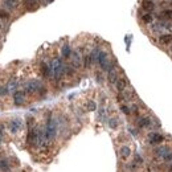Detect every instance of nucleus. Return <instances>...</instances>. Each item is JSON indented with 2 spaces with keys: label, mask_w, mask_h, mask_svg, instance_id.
<instances>
[{
  "label": "nucleus",
  "mask_w": 172,
  "mask_h": 172,
  "mask_svg": "<svg viewBox=\"0 0 172 172\" xmlns=\"http://www.w3.org/2000/svg\"><path fill=\"white\" fill-rule=\"evenodd\" d=\"M82 57L81 56V53L78 51H73L71 52V56H70V60H71V65H73V68L76 69H78L82 66Z\"/></svg>",
  "instance_id": "423d86ee"
},
{
  "label": "nucleus",
  "mask_w": 172,
  "mask_h": 172,
  "mask_svg": "<svg viewBox=\"0 0 172 172\" xmlns=\"http://www.w3.org/2000/svg\"><path fill=\"white\" fill-rule=\"evenodd\" d=\"M7 87H8V90H9V91H13V93H15V91H16V89H17V82L13 81V80H12V81H9V84H8Z\"/></svg>",
  "instance_id": "a878e982"
},
{
  "label": "nucleus",
  "mask_w": 172,
  "mask_h": 172,
  "mask_svg": "<svg viewBox=\"0 0 172 172\" xmlns=\"http://www.w3.org/2000/svg\"><path fill=\"white\" fill-rule=\"evenodd\" d=\"M168 152H171V148L168 146H156V148L154 150V154L156 158H164L165 155H167Z\"/></svg>",
  "instance_id": "9d476101"
},
{
  "label": "nucleus",
  "mask_w": 172,
  "mask_h": 172,
  "mask_svg": "<svg viewBox=\"0 0 172 172\" xmlns=\"http://www.w3.org/2000/svg\"><path fill=\"white\" fill-rule=\"evenodd\" d=\"M42 86H44L42 82L38 80L27 81L24 84V93L25 94H36V93H38V90H40Z\"/></svg>",
  "instance_id": "20e7f679"
},
{
  "label": "nucleus",
  "mask_w": 172,
  "mask_h": 172,
  "mask_svg": "<svg viewBox=\"0 0 172 172\" xmlns=\"http://www.w3.org/2000/svg\"><path fill=\"white\" fill-rule=\"evenodd\" d=\"M19 5V0H4V7L8 9H15Z\"/></svg>",
  "instance_id": "a211bd4d"
},
{
  "label": "nucleus",
  "mask_w": 172,
  "mask_h": 172,
  "mask_svg": "<svg viewBox=\"0 0 172 172\" xmlns=\"http://www.w3.org/2000/svg\"><path fill=\"white\" fill-rule=\"evenodd\" d=\"M45 2H47V3H51V2H53V0H45Z\"/></svg>",
  "instance_id": "72a5a7b5"
},
{
  "label": "nucleus",
  "mask_w": 172,
  "mask_h": 172,
  "mask_svg": "<svg viewBox=\"0 0 172 172\" xmlns=\"http://www.w3.org/2000/svg\"><path fill=\"white\" fill-rule=\"evenodd\" d=\"M118 125H119V122H118L116 118H110L109 119V127H110V129H116Z\"/></svg>",
  "instance_id": "393cba45"
},
{
  "label": "nucleus",
  "mask_w": 172,
  "mask_h": 172,
  "mask_svg": "<svg viewBox=\"0 0 172 172\" xmlns=\"http://www.w3.org/2000/svg\"><path fill=\"white\" fill-rule=\"evenodd\" d=\"M142 20H143V23H146V24H150L152 21V15L151 13H144L142 16Z\"/></svg>",
  "instance_id": "bb28decb"
},
{
  "label": "nucleus",
  "mask_w": 172,
  "mask_h": 172,
  "mask_svg": "<svg viewBox=\"0 0 172 172\" xmlns=\"http://www.w3.org/2000/svg\"><path fill=\"white\" fill-rule=\"evenodd\" d=\"M97 64L99 65V68H101L103 71H109L111 68H114V64L110 61L107 52H105V51L99 52L98 58H97Z\"/></svg>",
  "instance_id": "7ed1b4c3"
},
{
  "label": "nucleus",
  "mask_w": 172,
  "mask_h": 172,
  "mask_svg": "<svg viewBox=\"0 0 172 172\" xmlns=\"http://www.w3.org/2000/svg\"><path fill=\"white\" fill-rule=\"evenodd\" d=\"M57 131H58V119L53 118V116H49L47 120V125L44 127V132H45V138L48 143H51L56 139Z\"/></svg>",
  "instance_id": "f257e3e1"
},
{
  "label": "nucleus",
  "mask_w": 172,
  "mask_h": 172,
  "mask_svg": "<svg viewBox=\"0 0 172 172\" xmlns=\"http://www.w3.org/2000/svg\"><path fill=\"white\" fill-rule=\"evenodd\" d=\"M120 111L123 113V114H126V115H130V114H131L130 107H129V106H126V105H122V106H120Z\"/></svg>",
  "instance_id": "c85d7f7f"
},
{
  "label": "nucleus",
  "mask_w": 172,
  "mask_h": 172,
  "mask_svg": "<svg viewBox=\"0 0 172 172\" xmlns=\"http://www.w3.org/2000/svg\"><path fill=\"white\" fill-rule=\"evenodd\" d=\"M51 66H52V71H53V78L57 82L65 76V64L61 57H54L51 61Z\"/></svg>",
  "instance_id": "f03ea898"
},
{
  "label": "nucleus",
  "mask_w": 172,
  "mask_h": 172,
  "mask_svg": "<svg viewBox=\"0 0 172 172\" xmlns=\"http://www.w3.org/2000/svg\"><path fill=\"white\" fill-rule=\"evenodd\" d=\"M0 28H2V23H0Z\"/></svg>",
  "instance_id": "f704fd0d"
},
{
  "label": "nucleus",
  "mask_w": 172,
  "mask_h": 172,
  "mask_svg": "<svg viewBox=\"0 0 172 172\" xmlns=\"http://www.w3.org/2000/svg\"><path fill=\"white\" fill-rule=\"evenodd\" d=\"M13 103L16 106H21L25 103V93L21 90H16L13 93Z\"/></svg>",
  "instance_id": "1a4fd4ad"
},
{
  "label": "nucleus",
  "mask_w": 172,
  "mask_h": 172,
  "mask_svg": "<svg viewBox=\"0 0 172 172\" xmlns=\"http://www.w3.org/2000/svg\"><path fill=\"white\" fill-rule=\"evenodd\" d=\"M159 19H172V11H163L162 13H160V16H159Z\"/></svg>",
  "instance_id": "4be33fe9"
},
{
  "label": "nucleus",
  "mask_w": 172,
  "mask_h": 172,
  "mask_svg": "<svg viewBox=\"0 0 172 172\" xmlns=\"http://www.w3.org/2000/svg\"><path fill=\"white\" fill-rule=\"evenodd\" d=\"M163 160L165 163H170V164H172V151L171 152H168L167 155H165V156L163 158Z\"/></svg>",
  "instance_id": "7c9ffc66"
},
{
  "label": "nucleus",
  "mask_w": 172,
  "mask_h": 172,
  "mask_svg": "<svg viewBox=\"0 0 172 172\" xmlns=\"http://www.w3.org/2000/svg\"><path fill=\"white\" fill-rule=\"evenodd\" d=\"M127 85H129V82H127V80L123 77V78H118V81H116V84H115V87L119 93H123L126 90Z\"/></svg>",
  "instance_id": "f8f14e48"
},
{
  "label": "nucleus",
  "mask_w": 172,
  "mask_h": 172,
  "mask_svg": "<svg viewBox=\"0 0 172 172\" xmlns=\"http://www.w3.org/2000/svg\"><path fill=\"white\" fill-rule=\"evenodd\" d=\"M0 168L4 171H9V164L7 160H2V162H0Z\"/></svg>",
  "instance_id": "c756f323"
},
{
  "label": "nucleus",
  "mask_w": 172,
  "mask_h": 172,
  "mask_svg": "<svg viewBox=\"0 0 172 172\" xmlns=\"http://www.w3.org/2000/svg\"><path fill=\"white\" fill-rule=\"evenodd\" d=\"M118 78H119V77H118V71H116L115 66H114V68H111L107 71V81H109V84L114 85V84H116Z\"/></svg>",
  "instance_id": "9b49d317"
},
{
  "label": "nucleus",
  "mask_w": 172,
  "mask_h": 172,
  "mask_svg": "<svg viewBox=\"0 0 172 172\" xmlns=\"http://www.w3.org/2000/svg\"><path fill=\"white\" fill-rule=\"evenodd\" d=\"M119 154H120V156L123 159H127L131 155V148L129 146H122L120 150H119Z\"/></svg>",
  "instance_id": "dca6fc26"
},
{
  "label": "nucleus",
  "mask_w": 172,
  "mask_h": 172,
  "mask_svg": "<svg viewBox=\"0 0 172 172\" xmlns=\"http://www.w3.org/2000/svg\"><path fill=\"white\" fill-rule=\"evenodd\" d=\"M171 41H172V36L170 35V33H167V35L164 33V35H162L159 37V42L163 44V45H167V44H170Z\"/></svg>",
  "instance_id": "6ab92c4d"
},
{
  "label": "nucleus",
  "mask_w": 172,
  "mask_h": 172,
  "mask_svg": "<svg viewBox=\"0 0 172 172\" xmlns=\"http://www.w3.org/2000/svg\"><path fill=\"white\" fill-rule=\"evenodd\" d=\"M147 140L150 144H152V146H156V144H160L164 142V136L160 134V132H150L147 135Z\"/></svg>",
  "instance_id": "39448f33"
},
{
  "label": "nucleus",
  "mask_w": 172,
  "mask_h": 172,
  "mask_svg": "<svg viewBox=\"0 0 172 172\" xmlns=\"http://www.w3.org/2000/svg\"><path fill=\"white\" fill-rule=\"evenodd\" d=\"M138 126H139L140 129L150 127V126H151V119H150L148 116H142V118L138 119Z\"/></svg>",
  "instance_id": "2eb2a0df"
},
{
  "label": "nucleus",
  "mask_w": 172,
  "mask_h": 172,
  "mask_svg": "<svg viewBox=\"0 0 172 172\" xmlns=\"http://www.w3.org/2000/svg\"><path fill=\"white\" fill-rule=\"evenodd\" d=\"M21 127H23V122H21V119H19V118L12 119L9 122V131L12 132V134H17V132L21 130Z\"/></svg>",
  "instance_id": "6e6552de"
},
{
  "label": "nucleus",
  "mask_w": 172,
  "mask_h": 172,
  "mask_svg": "<svg viewBox=\"0 0 172 172\" xmlns=\"http://www.w3.org/2000/svg\"><path fill=\"white\" fill-rule=\"evenodd\" d=\"M76 73V68H73V65H65V74L68 76V77H71V76H74Z\"/></svg>",
  "instance_id": "412c9836"
},
{
  "label": "nucleus",
  "mask_w": 172,
  "mask_h": 172,
  "mask_svg": "<svg viewBox=\"0 0 172 172\" xmlns=\"http://www.w3.org/2000/svg\"><path fill=\"white\" fill-rule=\"evenodd\" d=\"M71 52H73V51H71V48H70L69 44H64V45L61 47V56H62V58H65V60L70 58Z\"/></svg>",
  "instance_id": "ddd939ff"
},
{
  "label": "nucleus",
  "mask_w": 172,
  "mask_h": 172,
  "mask_svg": "<svg viewBox=\"0 0 172 172\" xmlns=\"http://www.w3.org/2000/svg\"><path fill=\"white\" fill-rule=\"evenodd\" d=\"M134 163H135V164L138 163V164H140V165L143 164V159H142V158H140V156H139V155H138V154L135 155V160H134Z\"/></svg>",
  "instance_id": "473e14b6"
},
{
  "label": "nucleus",
  "mask_w": 172,
  "mask_h": 172,
  "mask_svg": "<svg viewBox=\"0 0 172 172\" xmlns=\"http://www.w3.org/2000/svg\"><path fill=\"white\" fill-rule=\"evenodd\" d=\"M86 109L89 110V111H96V110H97V103L94 101H89L86 103Z\"/></svg>",
  "instance_id": "b1692460"
},
{
  "label": "nucleus",
  "mask_w": 172,
  "mask_h": 172,
  "mask_svg": "<svg viewBox=\"0 0 172 172\" xmlns=\"http://www.w3.org/2000/svg\"><path fill=\"white\" fill-rule=\"evenodd\" d=\"M9 12L7 9H3V8H0V19H3V20H9Z\"/></svg>",
  "instance_id": "5701e85b"
},
{
  "label": "nucleus",
  "mask_w": 172,
  "mask_h": 172,
  "mask_svg": "<svg viewBox=\"0 0 172 172\" xmlns=\"http://www.w3.org/2000/svg\"><path fill=\"white\" fill-rule=\"evenodd\" d=\"M142 7H143V9L146 11L147 13H150V12H152V11L155 9V4H154L152 0H143Z\"/></svg>",
  "instance_id": "4468645a"
},
{
  "label": "nucleus",
  "mask_w": 172,
  "mask_h": 172,
  "mask_svg": "<svg viewBox=\"0 0 172 172\" xmlns=\"http://www.w3.org/2000/svg\"><path fill=\"white\" fill-rule=\"evenodd\" d=\"M96 80H97L98 84H102V82L105 81V77L102 74V71H97V73H96Z\"/></svg>",
  "instance_id": "cd10ccee"
},
{
  "label": "nucleus",
  "mask_w": 172,
  "mask_h": 172,
  "mask_svg": "<svg viewBox=\"0 0 172 172\" xmlns=\"http://www.w3.org/2000/svg\"><path fill=\"white\" fill-rule=\"evenodd\" d=\"M82 65H84L85 69H89L93 65V61H91L90 54H86V56H84V58H82Z\"/></svg>",
  "instance_id": "aec40b11"
},
{
  "label": "nucleus",
  "mask_w": 172,
  "mask_h": 172,
  "mask_svg": "<svg viewBox=\"0 0 172 172\" xmlns=\"http://www.w3.org/2000/svg\"><path fill=\"white\" fill-rule=\"evenodd\" d=\"M40 70H41V74H42L44 78H52V77H53V71H52L51 62H41Z\"/></svg>",
  "instance_id": "0eeeda50"
},
{
  "label": "nucleus",
  "mask_w": 172,
  "mask_h": 172,
  "mask_svg": "<svg viewBox=\"0 0 172 172\" xmlns=\"http://www.w3.org/2000/svg\"><path fill=\"white\" fill-rule=\"evenodd\" d=\"M8 93H9V90H8L7 86H2V87H0V96H7Z\"/></svg>",
  "instance_id": "2f4dec72"
},
{
  "label": "nucleus",
  "mask_w": 172,
  "mask_h": 172,
  "mask_svg": "<svg viewBox=\"0 0 172 172\" xmlns=\"http://www.w3.org/2000/svg\"><path fill=\"white\" fill-rule=\"evenodd\" d=\"M24 4L29 11H35L38 5V0H24Z\"/></svg>",
  "instance_id": "f3484780"
}]
</instances>
